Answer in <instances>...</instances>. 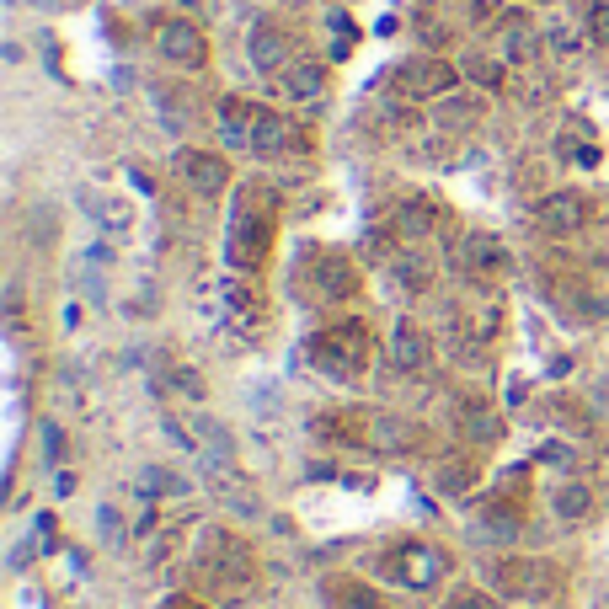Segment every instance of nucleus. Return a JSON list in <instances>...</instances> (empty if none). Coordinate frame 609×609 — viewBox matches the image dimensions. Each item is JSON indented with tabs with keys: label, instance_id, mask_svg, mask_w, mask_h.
<instances>
[{
	"label": "nucleus",
	"instance_id": "nucleus-1",
	"mask_svg": "<svg viewBox=\"0 0 609 609\" xmlns=\"http://www.w3.org/2000/svg\"><path fill=\"white\" fill-rule=\"evenodd\" d=\"M374 572H380L385 583H396V588L423 593L444 577V551H433V545H423V540H396V545H385V551L374 556Z\"/></svg>",
	"mask_w": 609,
	"mask_h": 609
},
{
	"label": "nucleus",
	"instance_id": "nucleus-2",
	"mask_svg": "<svg viewBox=\"0 0 609 609\" xmlns=\"http://www.w3.org/2000/svg\"><path fill=\"white\" fill-rule=\"evenodd\" d=\"M257 198H268V193H257V187H246L241 203H236V214H230V236H225V252H230V268H257L262 252H268V203L257 209Z\"/></svg>",
	"mask_w": 609,
	"mask_h": 609
},
{
	"label": "nucleus",
	"instance_id": "nucleus-3",
	"mask_svg": "<svg viewBox=\"0 0 609 609\" xmlns=\"http://www.w3.org/2000/svg\"><path fill=\"white\" fill-rule=\"evenodd\" d=\"M310 358H316V369H326L332 380H358L369 364V337L364 326L348 321V326H332V332L310 337Z\"/></svg>",
	"mask_w": 609,
	"mask_h": 609
},
{
	"label": "nucleus",
	"instance_id": "nucleus-4",
	"mask_svg": "<svg viewBox=\"0 0 609 609\" xmlns=\"http://www.w3.org/2000/svg\"><path fill=\"white\" fill-rule=\"evenodd\" d=\"M487 583L508 599H551L561 572L551 561H529V556H503V561H487Z\"/></svg>",
	"mask_w": 609,
	"mask_h": 609
},
{
	"label": "nucleus",
	"instance_id": "nucleus-5",
	"mask_svg": "<svg viewBox=\"0 0 609 609\" xmlns=\"http://www.w3.org/2000/svg\"><path fill=\"white\" fill-rule=\"evenodd\" d=\"M455 81H460V70L444 65V59H433V54H417V59H406V65L396 70V91H401V97H417V102L449 97Z\"/></svg>",
	"mask_w": 609,
	"mask_h": 609
},
{
	"label": "nucleus",
	"instance_id": "nucleus-6",
	"mask_svg": "<svg viewBox=\"0 0 609 609\" xmlns=\"http://www.w3.org/2000/svg\"><path fill=\"white\" fill-rule=\"evenodd\" d=\"M203 567L209 572H220V577H230V588H246L252 583V551H246V540H236V535H225V529H209V535H203Z\"/></svg>",
	"mask_w": 609,
	"mask_h": 609
},
{
	"label": "nucleus",
	"instance_id": "nucleus-7",
	"mask_svg": "<svg viewBox=\"0 0 609 609\" xmlns=\"http://www.w3.org/2000/svg\"><path fill=\"white\" fill-rule=\"evenodd\" d=\"M449 262H455L465 278H503L513 268L508 252H503V241L481 236V230H471V236H460L455 246H449Z\"/></svg>",
	"mask_w": 609,
	"mask_h": 609
},
{
	"label": "nucleus",
	"instance_id": "nucleus-8",
	"mask_svg": "<svg viewBox=\"0 0 609 609\" xmlns=\"http://www.w3.org/2000/svg\"><path fill=\"white\" fill-rule=\"evenodd\" d=\"M246 59H252V70H262V75H284L294 65V38L278 22H257L252 38H246Z\"/></svg>",
	"mask_w": 609,
	"mask_h": 609
},
{
	"label": "nucleus",
	"instance_id": "nucleus-9",
	"mask_svg": "<svg viewBox=\"0 0 609 609\" xmlns=\"http://www.w3.org/2000/svg\"><path fill=\"white\" fill-rule=\"evenodd\" d=\"M177 177L193 187V193H203V198H220L230 187V161L214 155V150H182L177 155Z\"/></svg>",
	"mask_w": 609,
	"mask_h": 609
},
{
	"label": "nucleus",
	"instance_id": "nucleus-10",
	"mask_svg": "<svg viewBox=\"0 0 609 609\" xmlns=\"http://www.w3.org/2000/svg\"><path fill=\"white\" fill-rule=\"evenodd\" d=\"M155 49H161L166 65H177V70H198L203 59H209V43H203V33L193 22H161V33H155Z\"/></svg>",
	"mask_w": 609,
	"mask_h": 609
},
{
	"label": "nucleus",
	"instance_id": "nucleus-11",
	"mask_svg": "<svg viewBox=\"0 0 609 609\" xmlns=\"http://www.w3.org/2000/svg\"><path fill=\"white\" fill-rule=\"evenodd\" d=\"M428 433L412 423V417H396V412H374L364 417V444L385 449V455H406V449H417Z\"/></svg>",
	"mask_w": 609,
	"mask_h": 609
},
{
	"label": "nucleus",
	"instance_id": "nucleus-12",
	"mask_svg": "<svg viewBox=\"0 0 609 609\" xmlns=\"http://www.w3.org/2000/svg\"><path fill=\"white\" fill-rule=\"evenodd\" d=\"M428 358H433V337L412 316H401L396 326H390V364H396L401 374H423Z\"/></svg>",
	"mask_w": 609,
	"mask_h": 609
},
{
	"label": "nucleus",
	"instance_id": "nucleus-13",
	"mask_svg": "<svg viewBox=\"0 0 609 609\" xmlns=\"http://www.w3.org/2000/svg\"><path fill=\"white\" fill-rule=\"evenodd\" d=\"M257 102L246 97H225L220 107H214V123H220V139L230 150H252V129H257Z\"/></svg>",
	"mask_w": 609,
	"mask_h": 609
},
{
	"label": "nucleus",
	"instance_id": "nucleus-14",
	"mask_svg": "<svg viewBox=\"0 0 609 609\" xmlns=\"http://www.w3.org/2000/svg\"><path fill=\"white\" fill-rule=\"evenodd\" d=\"M310 284H316L321 300H353V289H358V278H353V262L348 257H337V252H316V268H310Z\"/></svg>",
	"mask_w": 609,
	"mask_h": 609
},
{
	"label": "nucleus",
	"instance_id": "nucleus-15",
	"mask_svg": "<svg viewBox=\"0 0 609 609\" xmlns=\"http://www.w3.org/2000/svg\"><path fill=\"white\" fill-rule=\"evenodd\" d=\"M294 145H300V129H294V118L273 113V107H262L257 113V129H252V155H289Z\"/></svg>",
	"mask_w": 609,
	"mask_h": 609
},
{
	"label": "nucleus",
	"instance_id": "nucleus-16",
	"mask_svg": "<svg viewBox=\"0 0 609 609\" xmlns=\"http://www.w3.org/2000/svg\"><path fill=\"white\" fill-rule=\"evenodd\" d=\"M588 198L583 193H551L540 203V225L545 230H556V236H572V230H583L588 225Z\"/></svg>",
	"mask_w": 609,
	"mask_h": 609
},
{
	"label": "nucleus",
	"instance_id": "nucleus-17",
	"mask_svg": "<svg viewBox=\"0 0 609 609\" xmlns=\"http://www.w3.org/2000/svg\"><path fill=\"white\" fill-rule=\"evenodd\" d=\"M455 423H460L465 439H476V444H497V439H503V417H497L481 396H465L455 406Z\"/></svg>",
	"mask_w": 609,
	"mask_h": 609
},
{
	"label": "nucleus",
	"instance_id": "nucleus-18",
	"mask_svg": "<svg viewBox=\"0 0 609 609\" xmlns=\"http://www.w3.org/2000/svg\"><path fill=\"white\" fill-rule=\"evenodd\" d=\"M321 593H326L332 609H385L380 593H374L369 583H358V577H326Z\"/></svg>",
	"mask_w": 609,
	"mask_h": 609
},
{
	"label": "nucleus",
	"instance_id": "nucleus-19",
	"mask_svg": "<svg viewBox=\"0 0 609 609\" xmlns=\"http://www.w3.org/2000/svg\"><path fill=\"white\" fill-rule=\"evenodd\" d=\"M278 86H284V97H294V102H316L326 91V70L310 65V59H294V65L278 75Z\"/></svg>",
	"mask_w": 609,
	"mask_h": 609
},
{
	"label": "nucleus",
	"instance_id": "nucleus-20",
	"mask_svg": "<svg viewBox=\"0 0 609 609\" xmlns=\"http://www.w3.org/2000/svg\"><path fill=\"white\" fill-rule=\"evenodd\" d=\"M390 273H396V284H401L406 294H428V289H433V262H428L423 252H401Z\"/></svg>",
	"mask_w": 609,
	"mask_h": 609
},
{
	"label": "nucleus",
	"instance_id": "nucleus-21",
	"mask_svg": "<svg viewBox=\"0 0 609 609\" xmlns=\"http://www.w3.org/2000/svg\"><path fill=\"white\" fill-rule=\"evenodd\" d=\"M551 508H556V519H583V513L593 508V492L583 487V481H556V492H551Z\"/></svg>",
	"mask_w": 609,
	"mask_h": 609
},
{
	"label": "nucleus",
	"instance_id": "nucleus-22",
	"mask_svg": "<svg viewBox=\"0 0 609 609\" xmlns=\"http://www.w3.org/2000/svg\"><path fill=\"white\" fill-rule=\"evenodd\" d=\"M134 487H139V497H182L187 492V476L166 471V465H145Z\"/></svg>",
	"mask_w": 609,
	"mask_h": 609
},
{
	"label": "nucleus",
	"instance_id": "nucleus-23",
	"mask_svg": "<svg viewBox=\"0 0 609 609\" xmlns=\"http://www.w3.org/2000/svg\"><path fill=\"white\" fill-rule=\"evenodd\" d=\"M220 300L236 310V316H262V289L257 284H241V278H225L220 284Z\"/></svg>",
	"mask_w": 609,
	"mask_h": 609
},
{
	"label": "nucleus",
	"instance_id": "nucleus-24",
	"mask_svg": "<svg viewBox=\"0 0 609 609\" xmlns=\"http://www.w3.org/2000/svg\"><path fill=\"white\" fill-rule=\"evenodd\" d=\"M497 326H503V310H497V305H476L471 316H460V332L471 337V348H481V342H487Z\"/></svg>",
	"mask_w": 609,
	"mask_h": 609
},
{
	"label": "nucleus",
	"instance_id": "nucleus-25",
	"mask_svg": "<svg viewBox=\"0 0 609 609\" xmlns=\"http://www.w3.org/2000/svg\"><path fill=\"white\" fill-rule=\"evenodd\" d=\"M471 487H476V465H471V460H449V465H439V492L465 497Z\"/></svg>",
	"mask_w": 609,
	"mask_h": 609
},
{
	"label": "nucleus",
	"instance_id": "nucleus-26",
	"mask_svg": "<svg viewBox=\"0 0 609 609\" xmlns=\"http://www.w3.org/2000/svg\"><path fill=\"white\" fill-rule=\"evenodd\" d=\"M214 492H220L230 508H241V513H257V492H246V487H241V476L230 471V465H225L220 476H214Z\"/></svg>",
	"mask_w": 609,
	"mask_h": 609
},
{
	"label": "nucleus",
	"instance_id": "nucleus-27",
	"mask_svg": "<svg viewBox=\"0 0 609 609\" xmlns=\"http://www.w3.org/2000/svg\"><path fill=\"white\" fill-rule=\"evenodd\" d=\"M433 220H439V214H433V203H423V198L401 203V214H396V225L406 230V236H428Z\"/></svg>",
	"mask_w": 609,
	"mask_h": 609
},
{
	"label": "nucleus",
	"instance_id": "nucleus-28",
	"mask_svg": "<svg viewBox=\"0 0 609 609\" xmlns=\"http://www.w3.org/2000/svg\"><path fill=\"white\" fill-rule=\"evenodd\" d=\"M81 203H86V209L102 220V230H113V236L134 225V220H129V209H123V203H113V198H86V193H81Z\"/></svg>",
	"mask_w": 609,
	"mask_h": 609
},
{
	"label": "nucleus",
	"instance_id": "nucleus-29",
	"mask_svg": "<svg viewBox=\"0 0 609 609\" xmlns=\"http://www.w3.org/2000/svg\"><path fill=\"white\" fill-rule=\"evenodd\" d=\"M198 433H203V455H209V465H214V460L230 465V433H225V423H209V417H203Z\"/></svg>",
	"mask_w": 609,
	"mask_h": 609
},
{
	"label": "nucleus",
	"instance_id": "nucleus-30",
	"mask_svg": "<svg viewBox=\"0 0 609 609\" xmlns=\"http://www.w3.org/2000/svg\"><path fill=\"white\" fill-rule=\"evenodd\" d=\"M460 70L471 75L476 86H487V91H497V86H503V65H497V59H481V54H476V59H465Z\"/></svg>",
	"mask_w": 609,
	"mask_h": 609
},
{
	"label": "nucleus",
	"instance_id": "nucleus-31",
	"mask_svg": "<svg viewBox=\"0 0 609 609\" xmlns=\"http://www.w3.org/2000/svg\"><path fill=\"white\" fill-rule=\"evenodd\" d=\"M529 54H535V38H529L524 22H513L508 27V59H529Z\"/></svg>",
	"mask_w": 609,
	"mask_h": 609
},
{
	"label": "nucleus",
	"instance_id": "nucleus-32",
	"mask_svg": "<svg viewBox=\"0 0 609 609\" xmlns=\"http://www.w3.org/2000/svg\"><path fill=\"white\" fill-rule=\"evenodd\" d=\"M588 38L609 43V0H593L588 6Z\"/></svg>",
	"mask_w": 609,
	"mask_h": 609
},
{
	"label": "nucleus",
	"instance_id": "nucleus-33",
	"mask_svg": "<svg viewBox=\"0 0 609 609\" xmlns=\"http://www.w3.org/2000/svg\"><path fill=\"white\" fill-rule=\"evenodd\" d=\"M487 529H492V535H519V513H508V508H487Z\"/></svg>",
	"mask_w": 609,
	"mask_h": 609
},
{
	"label": "nucleus",
	"instance_id": "nucleus-34",
	"mask_svg": "<svg viewBox=\"0 0 609 609\" xmlns=\"http://www.w3.org/2000/svg\"><path fill=\"white\" fill-rule=\"evenodd\" d=\"M481 102H444V123H476Z\"/></svg>",
	"mask_w": 609,
	"mask_h": 609
},
{
	"label": "nucleus",
	"instance_id": "nucleus-35",
	"mask_svg": "<svg viewBox=\"0 0 609 609\" xmlns=\"http://www.w3.org/2000/svg\"><path fill=\"white\" fill-rule=\"evenodd\" d=\"M444 609H492L487 604V593H471V588H460V593H449Z\"/></svg>",
	"mask_w": 609,
	"mask_h": 609
},
{
	"label": "nucleus",
	"instance_id": "nucleus-36",
	"mask_svg": "<svg viewBox=\"0 0 609 609\" xmlns=\"http://www.w3.org/2000/svg\"><path fill=\"white\" fill-rule=\"evenodd\" d=\"M171 385H177V390H187V396H193V401L203 396V380H198L193 369H171Z\"/></svg>",
	"mask_w": 609,
	"mask_h": 609
},
{
	"label": "nucleus",
	"instance_id": "nucleus-37",
	"mask_svg": "<svg viewBox=\"0 0 609 609\" xmlns=\"http://www.w3.org/2000/svg\"><path fill=\"white\" fill-rule=\"evenodd\" d=\"M97 519H102V535H107V540H123V519H118V508H102Z\"/></svg>",
	"mask_w": 609,
	"mask_h": 609
},
{
	"label": "nucleus",
	"instance_id": "nucleus-38",
	"mask_svg": "<svg viewBox=\"0 0 609 609\" xmlns=\"http://www.w3.org/2000/svg\"><path fill=\"white\" fill-rule=\"evenodd\" d=\"M59 449H65V444H59V428H54V423H43V455L59 460Z\"/></svg>",
	"mask_w": 609,
	"mask_h": 609
},
{
	"label": "nucleus",
	"instance_id": "nucleus-39",
	"mask_svg": "<svg viewBox=\"0 0 609 609\" xmlns=\"http://www.w3.org/2000/svg\"><path fill=\"white\" fill-rule=\"evenodd\" d=\"M166 609H198V604H187V599H177V604H166Z\"/></svg>",
	"mask_w": 609,
	"mask_h": 609
}]
</instances>
